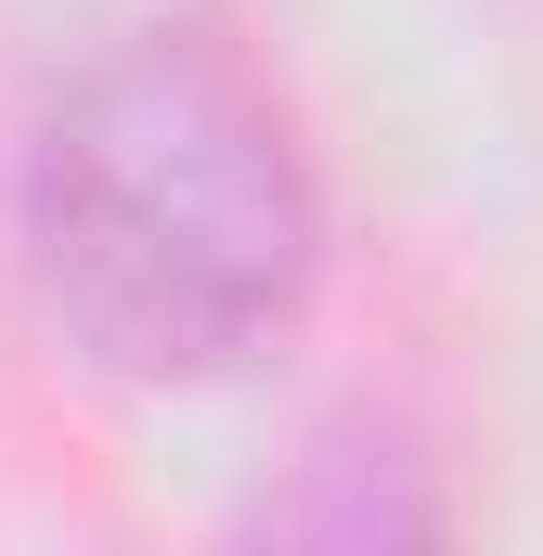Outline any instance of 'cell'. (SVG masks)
I'll return each instance as SVG.
<instances>
[{
	"instance_id": "cell-1",
	"label": "cell",
	"mask_w": 543,
	"mask_h": 556,
	"mask_svg": "<svg viewBox=\"0 0 543 556\" xmlns=\"http://www.w3.org/2000/svg\"><path fill=\"white\" fill-rule=\"evenodd\" d=\"M26 273L52 324L142 389L272 350L324 273V207L272 91L194 26L91 52L26 142Z\"/></svg>"
}]
</instances>
